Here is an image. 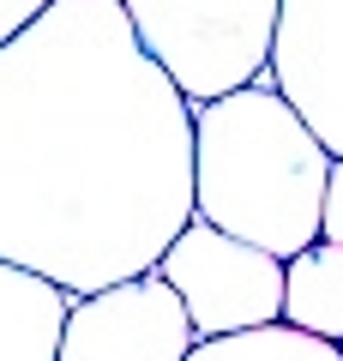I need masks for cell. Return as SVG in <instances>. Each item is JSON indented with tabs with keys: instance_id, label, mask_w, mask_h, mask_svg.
Returning a JSON list of instances; mask_svg holds the SVG:
<instances>
[{
	"instance_id": "cell-1",
	"label": "cell",
	"mask_w": 343,
	"mask_h": 361,
	"mask_svg": "<svg viewBox=\"0 0 343 361\" xmlns=\"http://www.w3.org/2000/svg\"><path fill=\"white\" fill-rule=\"evenodd\" d=\"M193 223V103L121 0H54L0 49V259L66 295L157 271Z\"/></svg>"
},
{
	"instance_id": "cell-2",
	"label": "cell",
	"mask_w": 343,
	"mask_h": 361,
	"mask_svg": "<svg viewBox=\"0 0 343 361\" xmlns=\"http://www.w3.org/2000/svg\"><path fill=\"white\" fill-rule=\"evenodd\" d=\"M331 151L277 97L271 73L193 109V217L283 259L319 247Z\"/></svg>"
},
{
	"instance_id": "cell-3",
	"label": "cell",
	"mask_w": 343,
	"mask_h": 361,
	"mask_svg": "<svg viewBox=\"0 0 343 361\" xmlns=\"http://www.w3.org/2000/svg\"><path fill=\"white\" fill-rule=\"evenodd\" d=\"M283 0H121L139 49L193 109L271 73Z\"/></svg>"
},
{
	"instance_id": "cell-4",
	"label": "cell",
	"mask_w": 343,
	"mask_h": 361,
	"mask_svg": "<svg viewBox=\"0 0 343 361\" xmlns=\"http://www.w3.org/2000/svg\"><path fill=\"white\" fill-rule=\"evenodd\" d=\"M157 277L181 295L199 343L283 325V259L259 253V247L235 241L199 217L157 259Z\"/></svg>"
},
{
	"instance_id": "cell-5",
	"label": "cell",
	"mask_w": 343,
	"mask_h": 361,
	"mask_svg": "<svg viewBox=\"0 0 343 361\" xmlns=\"http://www.w3.org/2000/svg\"><path fill=\"white\" fill-rule=\"evenodd\" d=\"M193 349L199 331L157 271L78 295L61 337V361H187Z\"/></svg>"
},
{
	"instance_id": "cell-6",
	"label": "cell",
	"mask_w": 343,
	"mask_h": 361,
	"mask_svg": "<svg viewBox=\"0 0 343 361\" xmlns=\"http://www.w3.org/2000/svg\"><path fill=\"white\" fill-rule=\"evenodd\" d=\"M271 85L313 127L331 157H343V0H283L271 42Z\"/></svg>"
},
{
	"instance_id": "cell-7",
	"label": "cell",
	"mask_w": 343,
	"mask_h": 361,
	"mask_svg": "<svg viewBox=\"0 0 343 361\" xmlns=\"http://www.w3.org/2000/svg\"><path fill=\"white\" fill-rule=\"evenodd\" d=\"M73 301L61 283L0 259V361H61Z\"/></svg>"
},
{
	"instance_id": "cell-8",
	"label": "cell",
	"mask_w": 343,
	"mask_h": 361,
	"mask_svg": "<svg viewBox=\"0 0 343 361\" xmlns=\"http://www.w3.org/2000/svg\"><path fill=\"white\" fill-rule=\"evenodd\" d=\"M283 325L343 349V247L319 241L283 265Z\"/></svg>"
},
{
	"instance_id": "cell-9",
	"label": "cell",
	"mask_w": 343,
	"mask_h": 361,
	"mask_svg": "<svg viewBox=\"0 0 343 361\" xmlns=\"http://www.w3.org/2000/svg\"><path fill=\"white\" fill-rule=\"evenodd\" d=\"M187 361H343V349L295 331V325H265V331H241V337H211Z\"/></svg>"
},
{
	"instance_id": "cell-10",
	"label": "cell",
	"mask_w": 343,
	"mask_h": 361,
	"mask_svg": "<svg viewBox=\"0 0 343 361\" xmlns=\"http://www.w3.org/2000/svg\"><path fill=\"white\" fill-rule=\"evenodd\" d=\"M319 241L343 247V157H331V175H325V217H319Z\"/></svg>"
},
{
	"instance_id": "cell-11",
	"label": "cell",
	"mask_w": 343,
	"mask_h": 361,
	"mask_svg": "<svg viewBox=\"0 0 343 361\" xmlns=\"http://www.w3.org/2000/svg\"><path fill=\"white\" fill-rule=\"evenodd\" d=\"M49 6H54V0H0V49H6L18 30H30Z\"/></svg>"
}]
</instances>
